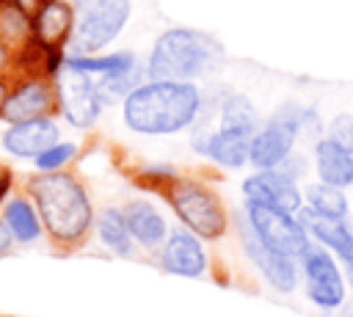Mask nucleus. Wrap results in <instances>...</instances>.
I'll use <instances>...</instances> for the list:
<instances>
[{"label":"nucleus","mask_w":353,"mask_h":317,"mask_svg":"<svg viewBox=\"0 0 353 317\" xmlns=\"http://www.w3.org/2000/svg\"><path fill=\"white\" fill-rule=\"evenodd\" d=\"M124 218H127V226H130V234L135 240L138 248H143L146 254H157L168 237V221L165 215L146 198H130L124 207H121Z\"/></svg>","instance_id":"17"},{"label":"nucleus","mask_w":353,"mask_h":317,"mask_svg":"<svg viewBox=\"0 0 353 317\" xmlns=\"http://www.w3.org/2000/svg\"><path fill=\"white\" fill-rule=\"evenodd\" d=\"M58 113V91L52 74H25L11 83V94L3 108V121L22 124L33 119H52Z\"/></svg>","instance_id":"11"},{"label":"nucleus","mask_w":353,"mask_h":317,"mask_svg":"<svg viewBox=\"0 0 353 317\" xmlns=\"http://www.w3.org/2000/svg\"><path fill=\"white\" fill-rule=\"evenodd\" d=\"M3 149L19 160H36L44 149L61 141V130L55 119H33L22 124H11L3 132Z\"/></svg>","instance_id":"16"},{"label":"nucleus","mask_w":353,"mask_h":317,"mask_svg":"<svg viewBox=\"0 0 353 317\" xmlns=\"http://www.w3.org/2000/svg\"><path fill=\"white\" fill-rule=\"evenodd\" d=\"M44 234L58 254H74L94 232V204L80 176L69 171H36L25 182Z\"/></svg>","instance_id":"1"},{"label":"nucleus","mask_w":353,"mask_h":317,"mask_svg":"<svg viewBox=\"0 0 353 317\" xmlns=\"http://www.w3.org/2000/svg\"><path fill=\"white\" fill-rule=\"evenodd\" d=\"M130 0H80L74 8V30L66 55H97L102 52L124 25L130 22Z\"/></svg>","instance_id":"5"},{"label":"nucleus","mask_w":353,"mask_h":317,"mask_svg":"<svg viewBox=\"0 0 353 317\" xmlns=\"http://www.w3.org/2000/svg\"><path fill=\"white\" fill-rule=\"evenodd\" d=\"M0 39L8 44V50L14 52V61L19 55H25L36 39H33V22L30 14L17 6V3H0ZM17 66V63H14Z\"/></svg>","instance_id":"21"},{"label":"nucleus","mask_w":353,"mask_h":317,"mask_svg":"<svg viewBox=\"0 0 353 317\" xmlns=\"http://www.w3.org/2000/svg\"><path fill=\"white\" fill-rule=\"evenodd\" d=\"M14 63H17V61H14V52H11L8 44L0 39V74L8 77V74L14 72Z\"/></svg>","instance_id":"29"},{"label":"nucleus","mask_w":353,"mask_h":317,"mask_svg":"<svg viewBox=\"0 0 353 317\" xmlns=\"http://www.w3.org/2000/svg\"><path fill=\"white\" fill-rule=\"evenodd\" d=\"M30 22L36 44L52 58L63 61L74 30V6L69 0H39L30 14Z\"/></svg>","instance_id":"12"},{"label":"nucleus","mask_w":353,"mask_h":317,"mask_svg":"<svg viewBox=\"0 0 353 317\" xmlns=\"http://www.w3.org/2000/svg\"><path fill=\"white\" fill-rule=\"evenodd\" d=\"M243 198L270 204V207H279V209H287V212H298L303 207L301 185L295 179H290L287 174H281L279 168L248 174L243 179Z\"/></svg>","instance_id":"14"},{"label":"nucleus","mask_w":353,"mask_h":317,"mask_svg":"<svg viewBox=\"0 0 353 317\" xmlns=\"http://www.w3.org/2000/svg\"><path fill=\"white\" fill-rule=\"evenodd\" d=\"M298 265H301V281L306 287V298L317 309L334 311L345 303L347 281L331 251H325L317 243H309L306 251L298 256Z\"/></svg>","instance_id":"7"},{"label":"nucleus","mask_w":353,"mask_h":317,"mask_svg":"<svg viewBox=\"0 0 353 317\" xmlns=\"http://www.w3.org/2000/svg\"><path fill=\"white\" fill-rule=\"evenodd\" d=\"M11 94V80L0 74V119H3V108H6V99Z\"/></svg>","instance_id":"32"},{"label":"nucleus","mask_w":353,"mask_h":317,"mask_svg":"<svg viewBox=\"0 0 353 317\" xmlns=\"http://www.w3.org/2000/svg\"><path fill=\"white\" fill-rule=\"evenodd\" d=\"M232 223L237 229V237H240V245H243L248 262L259 270V276L268 281V287H273L276 292H295V287L301 284V265H298V259H292L287 254H279L270 245H265L254 234V229L248 226L245 212L232 215Z\"/></svg>","instance_id":"10"},{"label":"nucleus","mask_w":353,"mask_h":317,"mask_svg":"<svg viewBox=\"0 0 353 317\" xmlns=\"http://www.w3.org/2000/svg\"><path fill=\"white\" fill-rule=\"evenodd\" d=\"M281 174H287L290 179H295V182H301L303 179V171H306V160H303V154H298V152H292L281 165H276Z\"/></svg>","instance_id":"28"},{"label":"nucleus","mask_w":353,"mask_h":317,"mask_svg":"<svg viewBox=\"0 0 353 317\" xmlns=\"http://www.w3.org/2000/svg\"><path fill=\"white\" fill-rule=\"evenodd\" d=\"M251 135L248 130L240 127H223L215 124V130L204 138L199 154L210 157L215 165L229 168V171H240L248 165V152H251Z\"/></svg>","instance_id":"18"},{"label":"nucleus","mask_w":353,"mask_h":317,"mask_svg":"<svg viewBox=\"0 0 353 317\" xmlns=\"http://www.w3.org/2000/svg\"><path fill=\"white\" fill-rule=\"evenodd\" d=\"M3 221L11 229L14 240L22 243V245L36 243L41 237V232H44L41 218H39V212H36V207H33V201L28 196H11V198H6Z\"/></svg>","instance_id":"22"},{"label":"nucleus","mask_w":353,"mask_h":317,"mask_svg":"<svg viewBox=\"0 0 353 317\" xmlns=\"http://www.w3.org/2000/svg\"><path fill=\"white\" fill-rule=\"evenodd\" d=\"M218 124L256 132L262 127V116H259L256 105L245 94H240V91H223L221 105H218Z\"/></svg>","instance_id":"23"},{"label":"nucleus","mask_w":353,"mask_h":317,"mask_svg":"<svg viewBox=\"0 0 353 317\" xmlns=\"http://www.w3.org/2000/svg\"><path fill=\"white\" fill-rule=\"evenodd\" d=\"M312 160H314V174L320 182L342 187V190L353 187V152L342 149L331 138H323L314 143Z\"/></svg>","instance_id":"19"},{"label":"nucleus","mask_w":353,"mask_h":317,"mask_svg":"<svg viewBox=\"0 0 353 317\" xmlns=\"http://www.w3.org/2000/svg\"><path fill=\"white\" fill-rule=\"evenodd\" d=\"M204 91L196 83L143 80L121 99V121L130 132L146 138H168L196 124Z\"/></svg>","instance_id":"3"},{"label":"nucleus","mask_w":353,"mask_h":317,"mask_svg":"<svg viewBox=\"0 0 353 317\" xmlns=\"http://www.w3.org/2000/svg\"><path fill=\"white\" fill-rule=\"evenodd\" d=\"M135 185L154 190L171 207L176 221L207 243L226 237V232L232 229L226 201L204 176L176 168H143L141 174H135Z\"/></svg>","instance_id":"2"},{"label":"nucleus","mask_w":353,"mask_h":317,"mask_svg":"<svg viewBox=\"0 0 353 317\" xmlns=\"http://www.w3.org/2000/svg\"><path fill=\"white\" fill-rule=\"evenodd\" d=\"M11 185H14V171H11L8 165H3V163H0V201H6V198H8Z\"/></svg>","instance_id":"31"},{"label":"nucleus","mask_w":353,"mask_h":317,"mask_svg":"<svg viewBox=\"0 0 353 317\" xmlns=\"http://www.w3.org/2000/svg\"><path fill=\"white\" fill-rule=\"evenodd\" d=\"M303 113H306V105L281 102V105L262 121V127L251 135L248 165H251L254 171L276 168V165H281V163L295 152Z\"/></svg>","instance_id":"6"},{"label":"nucleus","mask_w":353,"mask_h":317,"mask_svg":"<svg viewBox=\"0 0 353 317\" xmlns=\"http://www.w3.org/2000/svg\"><path fill=\"white\" fill-rule=\"evenodd\" d=\"M295 215L303 223V229H306L312 243H317L325 251H331L336 256V262L345 265V270H353V229L347 226V218L320 215L306 204Z\"/></svg>","instance_id":"15"},{"label":"nucleus","mask_w":353,"mask_h":317,"mask_svg":"<svg viewBox=\"0 0 353 317\" xmlns=\"http://www.w3.org/2000/svg\"><path fill=\"white\" fill-rule=\"evenodd\" d=\"M74 154H77V143H72V141H58V143H52L50 149H44L33 163H36L39 171H63V168L74 160Z\"/></svg>","instance_id":"25"},{"label":"nucleus","mask_w":353,"mask_h":317,"mask_svg":"<svg viewBox=\"0 0 353 317\" xmlns=\"http://www.w3.org/2000/svg\"><path fill=\"white\" fill-rule=\"evenodd\" d=\"M14 243H17V240H14V234H11V229H8V226H6V221L0 218V259L11 254V248H14Z\"/></svg>","instance_id":"30"},{"label":"nucleus","mask_w":353,"mask_h":317,"mask_svg":"<svg viewBox=\"0 0 353 317\" xmlns=\"http://www.w3.org/2000/svg\"><path fill=\"white\" fill-rule=\"evenodd\" d=\"M301 190H303V204L312 207L314 212L331 215V218H347L350 204H347V196L342 187H334V185H325L317 179V182L303 185Z\"/></svg>","instance_id":"24"},{"label":"nucleus","mask_w":353,"mask_h":317,"mask_svg":"<svg viewBox=\"0 0 353 317\" xmlns=\"http://www.w3.org/2000/svg\"><path fill=\"white\" fill-rule=\"evenodd\" d=\"M52 80H55V91H58V113L77 130L94 127L105 110V105L97 94V85H94V77H88L85 72H80L63 61L58 66V72L52 74Z\"/></svg>","instance_id":"9"},{"label":"nucleus","mask_w":353,"mask_h":317,"mask_svg":"<svg viewBox=\"0 0 353 317\" xmlns=\"http://www.w3.org/2000/svg\"><path fill=\"white\" fill-rule=\"evenodd\" d=\"M325 138H331L334 143H339L342 149L353 152V113H336L328 124H325Z\"/></svg>","instance_id":"26"},{"label":"nucleus","mask_w":353,"mask_h":317,"mask_svg":"<svg viewBox=\"0 0 353 317\" xmlns=\"http://www.w3.org/2000/svg\"><path fill=\"white\" fill-rule=\"evenodd\" d=\"M323 138H325V121L320 119L317 108H306L303 121H301V132H298V143H303L306 149H314V143Z\"/></svg>","instance_id":"27"},{"label":"nucleus","mask_w":353,"mask_h":317,"mask_svg":"<svg viewBox=\"0 0 353 317\" xmlns=\"http://www.w3.org/2000/svg\"><path fill=\"white\" fill-rule=\"evenodd\" d=\"M94 232L99 237V243L119 259H132L135 256V240L130 234V226H127V218L121 212V207H105L97 212V221H94Z\"/></svg>","instance_id":"20"},{"label":"nucleus","mask_w":353,"mask_h":317,"mask_svg":"<svg viewBox=\"0 0 353 317\" xmlns=\"http://www.w3.org/2000/svg\"><path fill=\"white\" fill-rule=\"evenodd\" d=\"M223 61L221 44L196 28L163 30L146 58V80H179L196 83L210 77Z\"/></svg>","instance_id":"4"},{"label":"nucleus","mask_w":353,"mask_h":317,"mask_svg":"<svg viewBox=\"0 0 353 317\" xmlns=\"http://www.w3.org/2000/svg\"><path fill=\"white\" fill-rule=\"evenodd\" d=\"M345 281H347V284L353 287V270H347V276H345Z\"/></svg>","instance_id":"33"},{"label":"nucleus","mask_w":353,"mask_h":317,"mask_svg":"<svg viewBox=\"0 0 353 317\" xmlns=\"http://www.w3.org/2000/svg\"><path fill=\"white\" fill-rule=\"evenodd\" d=\"M243 212H245V221L254 229V234L279 254L298 259L306 251V245L312 243L295 212H287V209H279L270 204H259V201H245Z\"/></svg>","instance_id":"8"},{"label":"nucleus","mask_w":353,"mask_h":317,"mask_svg":"<svg viewBox=\"0 0 353 317\" xmlns=\"http://www.w3.org/2000/svg\"><path fill=\"white\" fill-rule=\"evenodd\" d=\"M157 265L171 273V276H182V278H201L210 270V259L204 251V240L196 237L190 229L176 226L168 232L163 248L157 251Z\"/></svg>","instance_id":"13"}]
</instances>
